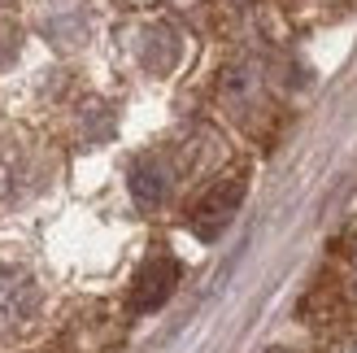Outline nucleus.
<instances>
[{
    "mask_svg": "<svg viewBox=\"0 0 357 353\" xmlns=\"http://www.w3.org/2000/svg\"><path fill=\"white\" fill-rule=\"evenodd\" d=\"M240 201H244V179H240V174H236V179H218V183H209L201 197L192 201V209H188L192 232L201 236V240L222 236V227L236 218Z\"/></svg>",
    "mask_w": 357,
    "mask_h": 353,
    "instance_id": "f257e3e1",
    "label": "nucleus"
},
{
    "mask_svg": "<svg viewBox=\"0 0 357 353\" xmlns=\"http://www.w3.org/2000/svg\"><path fill=\"white\" fill-rule=\"evenodd\" d=\"M35 310H40V288L22 266H5L0 262V336L31 327Z\"/></svg>",
    "mask_w": 357,
    "mask_h": 353,
    "instance_id": "f03ea898",
    "label": "nucleus"
},
{
    "mask_svg": "<svg viewBox=\"0 0 357 353\" xmlns=\"http://www.w3.org/2000/svg\"><path fill=\"white\" fill-rule=\"evenodd\" d=\"M178 288V262L170 253H153L144 266L135 271V284H131V306L139 314L149 310H162L170 301V292Z\"/></svg>",
    "mask_w": 357,
    "mask_h": 353,
    "instance_id": "7ed1b4c3",
    "label": "nucleus"
},
{
    "mask_svg": "<svg viewBox=\"0 0 357 353\" xmlns=\"http://www.w3.org/2000/svg\"><path fill=\"white\" fill-rule=\"evenodd\" d=\"M170 183H174V174L162 157H139L131 166V192L139 205H162L170 197Z\"/></svg>",
    "mask_w": 357,
    "mask_h": 353,
    "instance_id": "20e7f679",
    "label": "nucleus"
}]
</instances>
